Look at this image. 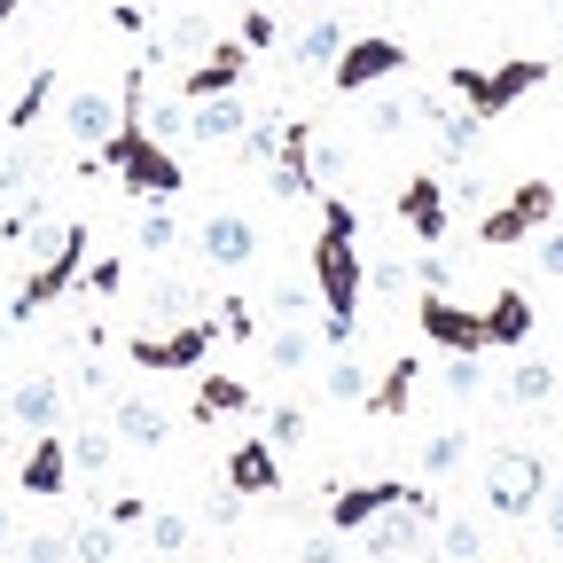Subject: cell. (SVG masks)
Segmentation results:
<instances>
[{
  "label": "cell",
  "instance_id": "4dcf8cb0",
  "mask_svg": "<svg viewBox=\"0 0 563 563\" xmlns=\"http://www.w3.org/2000/svg\"><path fill=\"white\" fill-rule=\"evenodd\" d=\"M118 462V431H70V470L79 477H110Z\"/></svg>",
  "mask_w": 563,
  "mask_h": 563
},
{
  "label": "cell",
  "instance_id": "db71d44e",
  "mask_svg": "<svg viewBox=\"0 0 563 563\" xmlns=\"http://www.w3.org/2000/svg\"><path fill=\"white\" fill-rule=\"evenodd\" d=\"M532 517L548 525V540H563V485H548V493H540V509H532Z\"/></svg>",
  "mask_w": 563,
  "mask_h": 563
},
{
  "label": "cell",
  "instance_id": "816d5d0a",
  "mask_svg": "<svg viewBox=\"0 0 563 563\" xmlns=\"http://www.w3.org/2000/svg\"><path fill=\"white\" fill-rule=\"evenodd\" d=\"M102 517H110L118 532H141V517H150V501H141V493H118V501H102Z\"/></svg>",
  "mask_w": 563,
  "mask_h": 563
},
{
  "label": "cell",
  "instance_id": "7bdbcfd3",
  "mask_svg": "<svg viewBox=\"0 0 563 563\" xmlns=\"http://www.w3.org/2000/svg\"><path fill=\"white\" fill-rule=\"evenodd\" d=\"M235 40H243V47H251V55H266V47H274V40H282V24H274V16H266V9H243V16H235Z\"/></svg>",
  "mask_w": 563,
  "mask_h": 563
},
{
  "label": "cell",
  "instance_id": "681fc988",
  "mask_svg": "<svg viewBox=\"0 0 563 563\" xmlns=\"http://www.w3.org/2000/svg\"><path fill=\"white\" fill-rule=\"evenodd\" d=\"M32 188V157L24 150H0V196H24Z\"/></svg>",
  "mask_w": 563,
  "mask_h": 563
},
{
  "label": "cell",
  "instance_id": "2e32d148",
  "mask_svg": "<svg viewBox=\"0 0 563 563\" xmlns=\"http://www.w3.org/2000/svg\"><path fill=\"white\" fill-rule=\"evenodd\" d=\"M0 422H16V431H55L63 422V384L55 376H24L0 391Z\"/></svg>",
  "mask_w": 563,
  "mask_h": 563
},
{
  "label": "cell",
  "instance_id": "d590c367",
  "mask_svg": "<svg viewBox=\"0 0 563 563\" xmlns=\"http://www.w3.org/2000/svg\"><path fill=\"white\" fill-rule=\"evenodd\" d=\"M470 462V431H439V439H422V477H454Z\"/></svg>",
  "mask_w": 563,
  "mask_h": 563
},
{
  "label": "cell",
  "instance_id": "4316f807",
  "mask_svg": "<svg viewBox=\"0 0 563 563\" xmlns=\"http://www.w3.org/2000/svg\"><path fill=\"white\" fill-rule=\"evenodd\" d=\"M336 47H344V24H336V16H313V24L290 40V63H298V70H329Z\"/></svg>",
  "mask_w": 563,
  "mask_h": 563
},
{
  "label": "cell",
  "instance_id": "5b68a950",
  "mask_svg": "<svg viewBox=\"0 0 563 563\" xmlns=\"http://www.w3.org/2000/svg\"><path fill=\"white\" fill-rule=\"evenodd\" d=\"M79 274H87V220H70V228H63V243H55V251H40V258H32V274L16 282L9 321H32L40 306L70 298V290H79Z\"/></svg>",
  "mask_w": 563,
  "mask_h": 563
},
{
  "label": "cell",
  "instance_id": "3957f363",
  "mask_svg": "<svg viewBox=\"0 0 563 563\" xmlns=\"http://www.w3.org/2000/svg\"><path fill=\"white\" fill-rule=\"evenodd\" d=\"M532 87H548V63H532V55L493 63V70H477V63H446V95H462V110H477L485 125L501 118L509 102H525Z\"/></svg>",
  "mask_w": 563,
  "mask_h": 563
},
{
  "label": "cell",
  "instance_id": "ba28073f",
  "mask_svg": "<svg viewBox=\"0 0 563 563\" xmlns=\"http://www.w3.org/2000/svg\"><path fill=\"white\" fill-rule=\"evenodd\" d=\"M211 344H220V321H211V313H188V321H173L165 336H133V368H150V376H196Z\"/></svg>",
  "mask_w": 563,
  "mask_h": 563
},
{
  "label": "cell",
  "instance_id": "52a82bcc",
  "mask_svg": "<svg viewBox=\"0 0 563 563\" xmlns=\"http://www.w3.org/2000/svg\"><path fill=\"white\" fill-rule=\"evenodd\" d=\"M555 203H563L555 180H517V188L477 220V243H485V251H517V243H532V235L555 220Z\"/></svg>",
  "mask_w": 563,
  "mask_h": 563
},
{
  "label": "cell",
  "instance_id": "f5cc1de1",
  "mask_svg": "<svg viewBox=\"0 0 563 563\" xmlns=\"http://www.w3.org/2000/svg\"><path fill=\"white\" fill-rule=\"evenodd\" d=\"M415 282H422V290H454V266H446L439 251H422V258H415Z\"/></svg>",
  "mask_w": 563,
  "mask_h": 563
},
{
  "label": "cell",
  "instance_id": "7dc6e473",
  "mask_svg": "<svg viewBox=\"0 0 563 563\" xmlns=\"http://www.w3.org/2000/svg\"><path fill=\"white\" fill-rule=\"evenodd\" d=\"M79 282H87L95 298H118V290H125V266H118V258H87V274H79Z\"/></svg>",
  "mask_w": 563,
  "mask_h": 563
},
{
  "label": "cell",
  "instance_id": "9a60e30c",
  "mask_svg": "<svg viewBox=\"0 0 563 563\" xmlns=\"http://www.w3.org/2000/svg\"><path fill=\"white\" fill-rule=\"evenodd\" d=\"M16 485L32 493V501H63V493H70V439L40 431V439H32V454L16 462Z\"/></svg>",
  "mask_w": 563,
  "mask_h": 563
},
{
  "label": "cell",
  "instance_id": "ac0fdd59",
  "mask_svg": "<svg viewBox=\"0 0 563 563\" xmlns=\"http://www.w3.org/2000/svg\"><path fill=\"white\" fill-rule=\"evenodd\" d=\"M63 133L79 141V150H102V141L118 133V95H102V87H70V95H63Z\"/></svg>",
  "mask_w": 563,
  "mask_h": 563
},
{
  "label": "cell",
  "instance_id": "4fadbf2b",
  "mask_svg": "<svg viewBox=\"0 0 563 563\" xmlns=\"http://www.w3.org/2000/svg\"><path fill=\"white\" fill-rule=\"evenodd\" d=\"M266 188H274L282 203L313 196V125H306V118H298V125H282L274 157H266Z\"/></svg>",
  "mask_w": 563,
  "mask_h": 563
},
{
  "label": "cell",
  "instance_id": "5bb4252c",
  "mask_svg": "<svg viewBox=\"0 0 563 563\" xmlns=\"http://www.w3.org/2000/svg\"><path fill=\"white\" fill-rule=\"evenodd\" d=\"M446 211H454V203H446V180H439V173H415V180L399 188V220H407V235H415L422 251L446 243Z\"/></svg>",
  "mask_w": 563,
  "mask_h": 563
},
{
  "label": "cell",
  "instance_id": "30bf717a",
  "mask_svg": "<svg viewBox=\"0 0 563 563\" xmlns=\"http://www.w3.org/2000/svg\"><path fill=\"white\" fill-rule=\"evenodd\" d=\"M196 258L211 274H243L258 258V228L243 220V211H203V220H196Z\"/></svg>",
  "mask_w": 563,
  "mask_h": 563
},
{
  "label": "cell",
  "instance_id": "603a6c76",
  "mask_svg": "<svg viewBox=\"0 0 563 563\" xmlns=\"http://www.w3.org/2000/svg\"><path fill=\"white\" fill-rule=\"evenodd\" d=\"M525 336H532V298H525V290H493V306H485V352H493V344L517 352Z\"/></svg>",
  "mask_w": 563,
  "mask_h": 563
},
{
  "label": "cell",
  "instance_id": "7a4b0ae2",
  "mask_svg": "<svg viewBox=\"0 0 563 563\" xmlns=\"http://www.w3.org/2000/svg\"><path fill=\"white\" fill-rule=\"evenodd\" d=\"M79 173H118L141 203H173V196L188 188L180 157H173V150H165V141L141 125V118H118V133L102 141V150H87V157H79Z\"/></svg>",
  "mask_w": 563,
  "mask_h": 563
},
{
  "label": "cell",
  "instance_id": "ffe728a7",
  "mask_svg": "<svg viewBox=\"0 0 563 563\" xmlns=\"http://www.w3.org/2000/svg\"><path fill=\"white\" fill-rule=\"evenodd\" d=\"M407 493V477H376V485H344V493H329V532H361L368 517H384L391 501Z\"/></svg>",
  "mask_w": 563,
  "mask_h": 563
},
{
  "label": "cell",
  "instance_id": "11a10c76",
  "mask_svg": "<svg viewBox=\"0 0 563 563\" xmlns=\"http://www.w3.org/2000/svg\"><path fill=\"white\" fill-rule=\"evenodd\" d=\"M298 563H336V532H313V540L298 548Z\"/></svg>",
  "mask_w": 563,
  "mask_h": 563
},
{
  "label": "cell",
  "instance_id": "f907efd6",
  "mask_svg": "<svg viewBox=\"0 0 563 563\" xmlns=\"http://www.w3.org/2000/svg\"><path fill=\"white\" fill-rule=\"evenodd\" d=\"M407 282H415V266H399V258H368V290H407Z\"/></svg>",
  "mask_w": 563,
  "mask_h": 563
},
{
  "label": "cell",
  "instance_id": "484cf974",
  "mask_svg": "<svg viewBox=\"0 0 563 563\" xmlns=\"http://www.w3.org/2000/svg\"><path fill=\"white\" fill-rule=\"evenodd\" d=\"M477 133H485V118H477V110L439 118V173H462V165L477 157Z\"/></svg>",
  "mask_w": 563,
  "mask_h": 563
},
{
  "label": "cell",
  "instance_id": "83f0119b",
  "mask_svg": "<svg viewBox=\"0 0 563 563\" xmlns=\"http://www.w3.org/2000/svg\"><path fill=\"white\" fill-rule=\"evenodd\" d=\"M431 548H439V563H485V525L477 517H439Z\"/></svg>",
  "mask_w": 563,
  "mask_h": 563
},
{
  "label": "cell",
  "instance_id": "b9f144b4",
  "mask_svg": "<svg viewBox=\"0 0 563 563\" xmlns=\"http://www.w3.org/2000/svg\"><path fill=\"white\" fill-rule=\"evenodd\" d=\"M211 321H220V336H228V344H258V313H251V298H228Z\"/></svg>",
  "mask_w": 563,
  "mask_h": 563
},
{
  "label": "cell",
  "instance_id": "9c48e42d",
  "mask_svg": "<svg viewBox=\"0 0 563 563\" xmlns=\"http://www.w3.org/2000/svg\"><path fill=\"white\" fill-rule=\"evenodd\" d=\"M399 70H407V47H399V40H384V32H368V40H344V47H336L329 87H336V95H368V87L399 79Z\"/></svg>",
  "mask_w": 563,
  "mask_h": 563
},
{
  "label": "cell",
  "instance_id": "8992f818",
  "mask_svg": "<svg viewBox=\"0 0 563 563\" xmlns=\"http://www.w3.org/2000/svg\"><path fill=\"white\" fill-rule=\"evenodd\" d=\"M540 493H548V462L532 446H493L485 454V509L501 525H525L540 509Z\"/></svg>",
  "mask_w": 563,
  "mask_h": 563
},
{
  "label": "cell",
  "instance_id": "8fae6325",
  "mask_svg": "<svg viewBox=\"0 0 563 563\" xmlns=\"http://www.w3.org/2000/svg\"><path fill=\"white\" fill-rule=\"evenodd\" d=\"M251 70V47L243 40H211L188 70H180V102H211V95H235Z\"/></svg>",
  "mask_w": 563,
  "mask_h": 563
},
{
  "label": "cell",
  "instance_id": "ab89813d",
  "mask_svg": "<svg viewBox=\"0 0 563 563\" xmlns=\"http://www.w3.org/2000/svg\"><path fill=\"white\" fill-rule=\"evenodd\" d=\"M298 439H306V407H290V399L266 407V446L282 454V446H298Z\"/></svg>",
  "mask_w": 563,
  "mask_h": 563
},
{
  "label": "cell",
  "instance_id": "f6af8a7d",
  "mask_svg": "<svg viewBox=\"0 0 563 563\" xmlns=\"http://www.w3.org/2000/svg\"><path fill=\"white\" fill-rule=\"evenodd\" d=\"M16 563H70V532H32L16 548Z\"/></svg>",
  "mask_w": 563,
  "mask_h": 563
},
{
  "label": "cell",
  "instance_id": "f546056e",
  "mask_svg": "<svg viewBox=\"0 0 563 563\" xmlns=\"http://www.w3.org/2000/svg\"><path fill=\"white\" fill-rule=\"evenodd\" d=\"M173 243H180V220H173V203H150V211L133 220V251H141V258H165Z\"/></svg>",
  "mask_w": 563,
  "mask_h": 563
},
{
  "label": "cell",
  "instance_id": "44dd1931",
  "mask_svg": "<svg viewBox=\"0 0 563 563\" xmlns=\"http://www.w3.org/2000/svg\"><path fill=\"white\" fill-rule=\"evenodd\" d=\"M110 431H118L125 446H165V439H173V415H165L157 399H141V391H125V399L110 407Z\"/></svg>",
  "mask_w": 563,
  "mask_h": 563
},
{
  "label": "cell",
  "instance_id": "f35d334b",
  "mask_svg": "<svg viewBox=\"0 0 563 563\" xmlns=\"http://www.w3.org/2000/svg\"><path fill=\"white\" fill-rule=\"evenodd\" d=\"M407 118H415V95H376L368 133H376V141H391V133H407Z\"/></svg>",
  "mask_w": 563,
  "mask_h": 563
},
{
  "label": "cell",
  "instance_id": "6125c7cd",
  "mask_svg": "<svg viewBox=\"0 0 563 563\" xmlns=\"http://www.w3.org/2000/svg\"><path fill=\"white\" fill-rule=\"evenodd\" d=\"M517 563H532V555H517Z\"/></svg>",
  "mask_w": 563,
  "mask_h": 563
},
{
  "label": "cell",
  "instance_id": "60d3db41",
  "mask_svg": "<svg viewBox=\"0 0 563 563\" xmlns=\"http://www.w3.org/2000/svg\"><path fill=\"white\" fill-rule=\"evenodd\" d=\"M454 399H477L485 391V368H477V352H446V376H439Z\"/></svg>",
  "mask_w": 563,
  "mask_h": 563
},
{
  "label": "cell",
  "instance_id": "277c9868",
  "mask_svg": "<svg viewBox=\"0 0 563 563\" xmlns=\"http://www.w3.org/2000/svg\"><path fill=\"white\" fill-rule=\"evenodd\" d=\"M439 517H446V509H439V493H431V485H407L384 517H368V525H361V540H368V555H376V563H407V555L431 548Z\"/></svg>",
  "mask_w": 563,
  "mask_h": 563
},
{
  "label": "cell",
  "instance_id": "7402d4cb",
  "mask_svg": "<svg viewBox=\"0 0 563 563\" xmlns=\"http://www.w3.org/2000/svg\"><path fill=\"white\" fill-rule=\"evenodd\" d=\"M251 407H258V391L243 376H203L196 368V422H228V415H251Z\"/></svg>",
  "mask_w": 563,
  "mask_h": 563
},
{
  "label": "cell",
  "instance_id": "d6986e66",
  "mask_svg": "<svg viewBox=\"0 0 563 563\" xmlns=\"http://www.w3.org/2000/svg\"><path fill=\"white\" fill-rule=\"evenodd\" d=\"M243 125H251V102L243 95H211V102H188V133L180 141H196V150H228Z\"/></svg>",
  "mask_w": 563,
  "mask_h": 563
},
{
  "label": "cell",
  "instance_id": "bcb514c9",
  "mask_svg": "<svg viewBox=\"0 0 563 563\" xmlns=\"http://www.w3.org/2000/svg\"><path fill=\"white\" fill-rule=\"evenodd\" d=\"M532 266H540L548 282H563V228H555V220H548V228L532 235Z\"/></svg>",
  "mask_w": 563,
  "mask_h": 563
},
{
  "label": "cell",
  "instance_id": "680465c9",
  "mask_svg": "<svg viewBox=\"0 0 563 563\" xmlns=\"http://www.w3.org/2000/svg\"><path fill=\"white\" fill-rule=\"evenodd\" d=\"M0 548H9V509H0Z\"/></svg>",
  "mask_w": 563,
  "mask_h": 563
},
{
  "label": "cell",
  "instance_id": "91938a15",
  "mask_svg": "<svg viewBox=\"0 0 563 563\" xmlns=\"http://www.w3.org/2000/svg\"><path fill=\"white\" fill-rule=\"evenodd\" d=\"M540 9H563V0H540Z\"/></svg>",
  "mask_w": 563,
  "mask_h": 563
},
{
  "label": "cell",
  "instance_id": "8d00e7d4",
  "mask_svg": "<svg viewBox=\"0 0 563 563\" xmlns=\"http://www.w3.org/2000/svg\"><path fill=\"white\" fill-rule=\"evenodd\" d=\"M141 540H150L157 555H180L188 548V517L180 509H150V517H141Z\"/></svg>",
  "mask_w": 563,
  "mask_h": 563
},
{
  "label": "cell",
  "instance_id": "836d02e7",
  "mask_svg": "<svg viewBox=\"0 0 563 563\" xmlns=\"http://www.w3.org/2000/svg\"><path fill=\"white\" fill-rule=\"evenodd\" d=\"M321 391H329V399H344V407H368V368L352 361V352H336L329 376H321Z\"/></svg>",
  "mask_w": 563,
  "mask_h": 563
},
{
  "label": "cell",
  "instance_id": "e575fe53",
  "mask_svg": "<svg viewBox=\"0 0 563 563\" xmlns=\"http://www.w3.org/2000/svg\"><path fill=\"white\" fill-rule=\"evenodd\" d=\"M509 399H517V407H540V399H555V368L525 352V361L509 368Z\"/></svg>",
  "mask_w": 563,
  "mask_h": 563
},
{
  "label": "cell",
  "instance_id": "e0dca14e",
  "mask_svg": "<svg viewBox=\"0 0 563 563\" xmlns=\"http://www.w3.org/2000/svg\"><path fill=\"white\" fill-rule=\"evenodd\" d=\"M228 493H243V501H274L282 493V454L266 439H235L228 454Z\"/></svg>",
  "mask_w": 563,
  "mask_h": 563
},
{
  "label": "cell",
  "instance_id": "94428289",
  "mask_svg": "<svg viewBox=\"0 0 563 563\" xmlns=\"http://www.w3.org/2000/svg\"><path fill=\"white\" fill-rule=\"evenodd\" d=\"M0 361H9V344H0Z\"/></svg>",
  "mask_w": 563,
  "mask_h": 563
},
{
  "label": "cell",
  "instance_id": "f1b7e54d",
  "mask_svg": "<svg viewBox=\"0 0 563 563\" xmlns=\"http://www.w3.org/2000/svg\"><path fill=\"white\" fill-rule=\"evenodd\" d=\"M266 368H282V376L313 368V329H306V321H282V329H266Z\"/></svg>",
  "mask_w": 563,
  "mask_h": 563
},
{
  "label": "cell",
  "instance_id": "6f0895ef",
  "mask_svg": "<svg viewBox=\"0 0 563 563\" xmlns=\"http://www.w3.org/2000/svg\"><path fill=\"white\" fill-rule=\"evenodd\" d=\"M16 9H24V0H0V24H9V16H16Z\"/></svg>",
  "mask_w": 563,
  "mask_h": 563
},
{
  "label": "cell",
  "instance_id": "1f68e13d",
  "mask_svg": "<svg viewBox=\"0 0 563 563\" xmlns=\"http://www.w3.org/2000/svg\"><path fill=\"white\" fill-rule=\"evenodd\" d=\"M118 525L110 517H95V525H70V563H118Z\"/></svg>",
  "mask_w": 563,
  "mask_h": 563
},
{
  "label": "cell",
  "instance_id": "d6a6232c",
  "mask_svg": "<svg viewBox=\"0 0 563 563\" xmlns=\"http://www.w3.org/2000/svg\"><path fill=\"white\" fill-rule=\"evenodd\" d=\"M415 376H422L415 361H391V368H384V384H368V407H376V415H407V399H415Z\"/></svg>",
  "mask_w": 563,
  "mask_h": 563
},
{
  "label": "cell",
  "instance_id": "ee69618b",
  "mask_svg": "<svg viewBox=\"0 0 563 563\" xmlns=\"http://www.w3.org/2000/svg\"><path fill=\"white\" fill-rule=\"evenodd\" d=\"M344 165H352V150H344V141H321V133H313V188L344 180Z\"/></svg>",
  "mask_w": 563,
  "mask_h": 563
},
{
  "label": "cell",
  "instance_id": "c3c4849f",
  "mask_svg": "<svg viewBox=\"0 0 563 563\" xmlns=\"http://www.w3.org/2000/svg\"><path fill=\"white\" fill-rule=\"evenodd\" d=\"M274 313L282 321H306L313 313V290H306V282H274Z\"/></svg>",
  "mask_w": 563,
  "mask_h": 563
},
{
  "label": "cell",
  "instance_id": "9f6ffc18",
  "mask_svg": "<svg viewBox=\"0 0 563 563\" xmlns=\"http://www.w3.org/2000/svg\"><path fill=\"white\" fill-rule=\"evenodd\" d=\"M110 24H118V32H133V40H141V32H150V16H141V9H133V0H118V9H110Z\"/></svg>",
  "mask_w": 563,
  "mask_h": 563
},
{
  "label": "cell",
  "instance_id": "6da1fadb",
  "mask_svg": "<svg viewBox=\"0 0 563 563\" xmlns=\"http://www.w3.org/2000/svg\"><path fill=\"white\" fill-rule=\"evenodd\" d=\"M313 282H321V344L352 352V336H361V298H368V258H361V211H352L336 188L321 196Z\"/></svg>",
  "mask_w": 563,
  "mask_h": 563
},
{
  "label": "cell",
  "instance_id": "d4e9b609",
  "mask_svg": "<svg viewBox=\"0 0 563 563\" xmlns=\"http://www.w3.org/2000/svg\"><path fill=\"white\" fill-rule=\"evenodd\" d=\"M203 47H211L203 9H180V16L165 24V40H150V55H141V63H173V55H203Z\"/></svg>",
  "mask_w": 563,
  "mask_h": 563
},
{
  "label": "cell",
  "instance_id": "cb8c5ba5",
  "mask_svg": "<svg viewBox=\"0 0 563 563\" xmlns=\"http://www.w3.org/2000/svg\"><path fill=\"white\" fill-rule=\"evenodd\" d=\"M63 95V79H55V63H40L32 70V79L16 87V102H9V118H0V125H9V133H32L40 118H47V102Z\"/></svg>",
  "mask_w": 563,
  "mask_h": 563
},
{
  "label": "cell",
  "instance_id": "74e56055",
  "mask_svg": "<svg viewBox=\"0 0 563 563\" xmlns=\"http://www.w3.org/2000/svg\"><path fill=\"white\" fill-rule=\"evenodd\" d=\"M40 220H47V196H40V188H24V196L9 203V220H0V243H24Z\"/></svg>",
  "mask_w": 563,
  "mask_h": 563
},
{
  "label": "cell",
  "instance_id": "7c38bea8",
  "mask_svg": "<svg viewBox=\"0 0 563 563\" xmlns=\"http://www.w3.org/2000/svg\"><path fill=\"white\" fill-rule=\"evenodd\" d=\"M415 321H422V336H431L439 352H485V313L454 306V290H422Z\"/></svg>",
  "mask_w": 563,
  "mask_h": 563
}]
</instances>
